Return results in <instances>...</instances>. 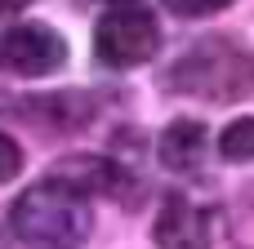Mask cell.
<instances>
[{"mask_svg":"<svg viewBox=\"0 0 254 249\" xmlns=\"http://www.w3.org/2000/svg\"><path fill=\"white\" fill-rule=\"evenodd\" d=\"M9 223L27 249H80L94 232V209L76 187L49 178L13 200Z\"/></svg>","mask_w":254,"mask_h":249,"instance_id":"1","label":"cell"},{"mask_svg":"<svg viewBox=\"0 0 254 249\" xmlns=\"http://www.w3.org/2000/svg\"><path fill=\"white\" fill-rule=\"evenodd\" d=\"M183 94L196 98H214V102H232L254 94V58L232 49L228 40H205L192 53H183V62L170 76Z\"/></svg>","mask_w":254,"mask_h":249,"instance_id":"2","label":"cell"},{"mask_svg":"<svg viewBox=\"0 0 254 249\" xmlns=\"http://www.w3.org/2000/svg\"><path fill=\"white\" fill-rule=\"evenodd\" d=\"M156 49H161V27H156V18L143 13V9H112V13L98 18V27H94V53H98V62L112 67V71L143 67Z\"/></svg>","mask_w":254,"mask_h":249,"instance_id":"3","label":"cell"},{"mask_svg":"<svg viewBox=\"0 0 254 249\" xmlns=\"http://www.w3.org/2000/svg\"><path fill=\"white\" fill-rule=\"evenodd\" d=\"M0 62L13 76H49L67 62V40L45 22H22L0 36Z\"/></svg>","mask_w":254,"mask_h":249,"instance_id":"4","label":"cell"},{"mask_svg":"<svg viewBox=\"0 0 254 249\" xmlns=\"http://www.w3.org/2000/svg\"><path fill=\"white\" fill-rule=\"evenodd\" d=\"M156 249H210V214L188 196H165L156 214Z\"/></svg>","mask_w":254,"mask_h":249,"instance_id":"5","label":"cell"},{"mask_svg":"<svg viewBox=\"0 0 254 249\" xmlns=\"http://www.w3.org/2000/svg\"><path fill=\"white\" fill-rule=\"evenodd\" d=\"M205 147H210V134H205L201 120H174V125L161 134V160H165V169H174V174L201 169Z\"/></svg>","mask_w":254,"mask_h":249,"instance_id":"6","label":"cell"},{"mask_svg":"<svg viewBox=\"0 0 254 249\" xmlns=\"http://www.w3.org/2000/svg\"><path fill=\"white\" fill-rule=\"evenodd\" d=\"M49 178H58V183H67V187H76L80 196L116 192V183H121L116 165H112V160H103V156H67L63 165H54V174H49Z\"/></svg>","mask_w":254,"mask_h":249,"instance_id":"7","label":"cell"},{"mask_svg":"<svg viewBox=\"0 0 254 249\" xmlns=\"http://www.w3.org/2000/svg\"><path fill=\"white\" fill-rule=\"evenodd\" d=\"M219 156H223V160H254V116L232 120V125L219 134Z\"/></svg>","mask_w":254,"mask_h":249,"instance_id":"8","label":"cell"},{"mask_svg":"<svg viewBox=\"0 0 254 249\" xmlns=\"http://www.w3.org/2000/svg\"><path fill=\"white\" fill-rule=\"evenodd\" d=\"M232 236H237L241 249H254V187L241 192V200L232 209Z\"/></svg>","mask_w":254,"mask_h":249,"instance_id":"9","label":"cell"},{"mask_svg":"<svg viewBox=\"0 0 254 249\" xmlns=\"http://www.w3.org/2000/svg\"><path fill=\"white\" fill-rule=\"evenodd\" d=\"M232 0H165V9L170 13H179V18H205V13H219V9H228Z\"/></svg>","mask_w":254,"mask_h":249,"instance_id":"10","label":"cell"},{"mask_svg":"<svg viewBox=\"0 0 254 249\" xmlns=\"http://www.w3.org/2000/svg\"><path fill=\"white\" fill-rule=\"evenodd\" d=\"M18 169H22V147H18L9 134H0V183L18 178Z\"/></svg>","mask_w":254,"mask_h":249,"instance_id":"11","label":"cell"},{"mask_svg":"<svg viewBox=\"0 0 254 249\" xmlns=\"http://www.w3.org/2000/svg\"><path fill=\"white\" fill-rule=\"evenodd\" d=\"M31 0H0V18H9V13H22Z\"/></svg>","mask_w":254,"mask_h":249,"instance_id":"12","label":"cell"},{"mask_svg":"<svg viewBox=\"0 0 254 249\" xmlns=\"http://www.w3.org/2000/svg\"><path fill=\"white\" fill-rule=\"evenodd\" d=\"M107 4H134V0H107Z\"/></svg>","mask_w":254,"mask_h":249,"instance_id":"13","label":"cell"}]
</instances>
